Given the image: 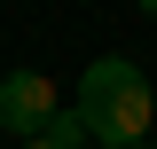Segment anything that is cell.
I'll use <instances>...</instances> for the list:
<instances>
[{"instance_id":"cell-1","label":"cell","mask_w":157,"mask_h":149,"mask_svg":"<svg viewBox=\"0 0 157 149\" xmlns=\"http://www.w3.org/2000/svg\"><path fill=\"white\" fill-rule=\"evenodd\" d=\"M149 118H157V94H149V78H141V63L102 55L94 71L78 78V126H86V141L141 149L149 141Z\"/></svg>"},{"instance_id":"cell-2","label":"cell","mask_w":157,"mask_h":149,"mask_svg":"<svg viewBox=\"0 0 157 149\" xmlns=\"http://www.w3.org/2000/svg\"><path fill=\"white\" fill-rule=\"evenodd\" d=\"M0 126L16 133V141L47 133V126H55V86H47L39 71H8V78H0Z\"/></svg>"},{"instance_id":"cell-3","label":"cell","mask_w":157,"mask_h":149,"mask_svg":"<svg viewBox=\"0 0 157 149\" xmlns=\"http://www.w3.org/2000/svg\"><path fill=\"white\" fill-rule=\"evenodd\" d=\"M16 149H55V141H47V133H32V141H16Z\"/></svg>"},{"instance_id":"cell-4","label":"cell","mask_w":157,"mask_h":149,"mask_svg":"<svg viewBox=\"0 0 157 149\" xmlns=\"http://www.w3.org/2000/svg\"><path fill=\"white\" fill-rule=\"evenodd\" d=\"M141 8H157V0H141Z\"/></svg>"},{"instance_id":"cell-5","label":"cell","mask_w":157,"mask_h":149,"mask_svg":"<svg viewBox=\"0 0 157 149\" xmlns=\"http://www.w3.org/2000/svg\"><path fill=\"white\" fill-rule=\"evenodd\" d=\"M141 149H149V141H141Z\"/></svg>"}]
</instances>
